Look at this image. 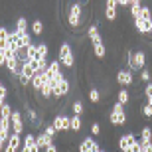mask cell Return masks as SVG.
Returning a JSON list of instances; mask_svg holds the SVG:
<instances>
[{
    "label": "cell",
    "mask_w": 152,
    "mask_h": 152,
    "mask_svg": "<svg viewBox=\"0 0 152 152\" xmlns=\"http://www.w3.org/2000/svg\"><path fill=\"white\" fill-rule=\"evenodd\" d=\"M126 63H129V69L130 71H138V69H144V63H146V56L144 51L138 50V51H126Z\"/></svg>",
    "instance_id": "1"
},
{
    "label": "cell",
    "mask_w": 152,
    "mask_h": 152,
    "mask_svg": "<svg viewBox=\"0 0 152 152\" xmlns=\"http://www.w3.org/2000/svg\"><path fill=\"white\" fill-rule=\"evenodd\" d=\"M57 59H59V63H61V65H65V67H73V65H75L73 50H71V45H69L67 42H63V44L59 45V53H57Z\"/></svg>",
    "instance_id": "2"
},
{
    "label": "cell",
    "mask_w": 152,
    "mask_h": 152,
    "mask_svg": "<svg viewBox=\"0 0 152 152\" xmlns=\"http://www.w3.org/2000/svg\"><path fill=\"white\" fill-rule=\"evenodd\" d=\"M109 121L115 124V126H124L126 124V113H124V105H121V103H115L113 105V111H111V115H109Z\"/></svg>",
    "instance_id": "3"
},
{
    "label": "cell",
    "mask_w": 152,
    "mask_h": 152,
    "mask_svg": "<svg viewBox=\"0 0 152 152\" xmlns=\"http://www.w3.org/2000/svg\"><path fill=\"white\" fill-rule=\"evenodd\" d=\"M48 77H50V83L53 85V87H57V83L63 79V73H61V63H59V59H53V61L48 63Z\"/></svg>",
    "instance_id": "4"
},
{
    "label": "cell",
    "mask_w": 152,
    "mask_h": 152,
    "mask_svg": "<svg viewBox=\"0 0 152 152\" xmlns=\"http://www.w3.org/2000/svg\"><path fill=\"white\" fill-rule=\"evenodd\" d=\"M136 142H138V140H136V136L132 134V132H126V134L118 136V150H121V152H129Z\"/></svg>",
    "instance_id": "5"
},
{
    "label": "cell",
    "mask_w": 152,
    "mask_h": 152,
    "mask_svg": "<svg viewBox=\"0 0 152 152\" xmlns=\"http://www.w3.org/2000/svg\"><path fill=\"white\" fill-rule=\"evenodd\" d=\"M36 71L32 67H30V63H24L22 69H20V75H18V81H20V85H32V79H34Z\"/></svg>",
    "instance_id": "6"
},
{
    "label": "cell",
    "mask_w": 152,
    "mask_h": 152,
    "mask_svg": "<svg viewBox=\"0 0 152 152\" xmlns=\"http://www.w3.org/2000/svg\"><path fill=\"white\" fill-rule=\"evenodd\" d=\"M67 22L71 28H77L81 24V4H73L69 8V14H67Z\"/></svg>",
    "instance_id": "7"
},
{
    "label": "cell",
    "mask_w": 152,
    "mask_h": 152,
    "mask_svg": "<svg viewBox=\"0 0 152 152\" xmlns=\"http://www.w3.org/2000/svg\"><path fill=\"white\" fill-rule=\"evenodd\" d=\"M117 81H118V85H123V87H130V85H132V81H134L132 71H130V69H118Z\"/></svg>",
    "instance_id": "8"
},
{
    "label": "cell",
    "mask_w": 152,
    "mask_h": 152,
    "mask_svg": "<svg viewBox=\"0 0 152 152\" xmlns=\"http://www.w3.org/2000/svg\"><path fill=\"white\" fill-rule=\"evenodd\" d=\"M53 126H56L57 132H65V130H71V124H69V117H65V115H57L56 118H53Z\"/></svg>",
    "instance_id": "9"
},
{
    "label": "cell",
    "mask_w": 152,
    "mask_h": 152,
    "mask_svg": "<svg viewBox=\"0 0 152 152\" xmlns=\"http://www.w3.org/2000/svg\"><path fill=\"white\" fill-rule=\"evenodd\" d=\"M48 81H50V77H48V71H45V69H44V71H36L34 79H32V87L39 93V89H42Z\"/></svg>",
    "instance_id": "10"
},
{
    "label": "cell",
    "mask_w": 152,
    "mask_h": 152,
    "mask_svg": "<svg viewBox=\"0 0 152 152\" xmlns=\"http://www.w3.org/2000/svg\"><path fill=\"white\" fill-rule=\"evenodd\" d=\"M117 0H105V18L109 22L117 20Z\"/></svg>",
    "instance_id": "11"
},
{
    "label": "cell",
    "mask_w": 152,
    "mask_h": 152,
    "mask_svg": "<svg viewBox=\"0 0 152 152\" xmlns=\"http://www.w3.org/2000/svg\"><path fill=\"white\" fill-rule=\"evenodd\" d=\"M12 132H16V134H22L24 130V118H22V113L20 111H14L12 113Z\"/></svg>",
    "instance_id": "12"
},
{
    "label": "cell",
    "mask_w": 152,
    "mask_h": 152,
    "mask_svg": "<svg viewBox=\"0 0 152 152\" xmlns=\"http://www.w3.org/2000/svg\"><path fill=\"white\" fill-rule=\"evenodd\" d=\"M134 28H136V32H140V34H152V20L136 18L134 20Z\"/></svg>",
    "instance_id": "13"
},
{
    "label": "cell",
    "mask_w": 152,
    "mask_h": 152,
    "mask_svg": "<svg viewBox=\"0 0 152 152\" xmlns=\"http://www.w3.org/2000/svg\"><path fill=\"white\" fill-rule=\"evenodd\" d=\"M97 150H101V146H99V144H97L91 136L83 138V140H81V144H79V152H97Z\"/></svg>",
    "instance_id": "14"
},
{
    "label": "cell",
    "mask_w": 152,
    "mask_h": 152,
    "mask_svg": "<svg viewBox=\"0 0 152 152\" xmlns=\"http://www.w3.org/2000/svg\"><path fill=\"white\" fill-rule=\"evenodd\" d=\"M69 89H71V83H69V79L63 77L61 81L57 83V87L53 89V97H57V99H59V97H65L69 93Z\"/></svg>",
    "instance_id": "15"
},
{
    "label": "cell",
    "mask_w": 152,
    "mask_h": 152,
    "mask_svg": "<svg viewBox=\"0 0 152 152\" xmlns=\"http://www.w3.org/2000/svg\"><path fill=\"white\" fill-rule=\"evenodd\" d=\"M8 44H10V32L6 26H0V51L2 53L8 51Z\"/></svg>",
    "instance_id": "16"
},
{
    "label": "cell",
    "mask_w": 152,
    "mask_h": 152,
    "mask_svg": "<svg viewBox=\"0 0 152 152\" xmlns=\"http://www.w3.org/2000/svg\"><path fill=\"white\" fill-rule=\"evenodd\" d=\"M87 36H89V39H91V44H93V45L103 44V38H101V34H99V28H97L95 24H91L89 28H87Z\"/></svg>",
    "instance_id": "17"
},
{
    "label": "cell",
    "mask_w": 152,
    "mask_h": 152,
    "mask_svg": "<svg viewBox=\"0 0 152 152\" xmlns=\"http://www.w3.org/2000/svg\"><path fill=\"white\" fill-rule=\"evenodd\" d=\"M6 146L12 148V150H18V148H22V134H16V132H12L8 136V140H6Z\"/></svg>",
    "instance_id": "18"
},
{
    "label": "cell",
    "mask_w": 152,
    "mask_h": 152,
    "mask_svg": "<svg viewBox=\"0 0 152 152\" xmlns=\"http://www.w3.org/2000/svg\"><path fill=\"white\" fill-rule=\"evenodd\" d=\"M51 142H53V138H51V136H48L45 132H39V134L36 136V144H38L42 150H44V148H48Z\"/></svg>",
    "instance_id": "19"
},
{
    "label": "cell",
    "mask_w": 152,
    "mask_h": 152,
    "mask_svg": "<svg viewBox=\"0 0 152 152\" xmlns=\"http://www.w3.org/2000/svg\"><path fill=\"white\" fill-rule=\"evenodd\" d=\"M12 113H14V111H12L10 103H4V105L0 107V118L6 121V123H10V121H12Z\"/></svg>",
    "instance_id": "20"
},
{
    "label": "cell",
    "mask_w": 152,
    "mask_h": 152,
    "mask_svg": "<svg viewBox=\"0 0 152 152\" xmlns=\"http://www.w3.org/2000/svg\"><path fill=\"white\" fill-rule=\"evenodd\" d=\"M69 124H71V130H73V132H79L81 126H83L81 115H73V117H69Z\"/></svg>",
    "instance_id": "21"
},
{
    "label": "cell",
    "mask_w": 152,
    "mask_h": 152,
    "mask_svg": "<svg viewBox=\"0 0 152 152\" xmlns=\"http://www.w3.org/2000/svg\"><path fill=\"white\" fill-rule=\"evenodd\" d=\"M140 144H148V142H152V126H144L140 132Z\"/></svg>",
    "instance_id": "22"
},
{
    "label": "cell",
    "mask_w": 152,
    "mask_h": 152,
    "mask_svg": "<svg viewBox=\"0 0 152 152\" xmlns=\"http://www.w3.org/2000/svg\"><path fill=\"white\" fill-rule=\"evenodd\" d=\"M53 89H56V87H53V85H51L50 81H48V83H45L44 87L39 89V95L45 97V99H50V97H53Z\"/></svg>",
    "instance_id": "23"
},
{
    "label": "cell",
    "mask_w": 152,
    "mask_h": 152,
    "mask_svg": "<svg viewBox=\"0 0 152 152\" xmlns=\"http://www.w3.org/2000/svg\"><path fill=\"white\" fill-rule=\"evenodd\" d=\"M28 61L30 59H39V51H38V44H30L28 45Z\"/></svg>",
    "instance_id": "24"
},
{
    "label": "cell",
    "mask_w": 152,
    "mask_h": 152,
    "mask_svg": "<svg viewBox=\"0 0 152 152\" xmlns=\"http://www.w3.org/2000/svg\"><path fill=\"white\" fill-rule=\"evenodd\" d=\"M93 51H95V56L99 57V59H105V56H107V48H105V44L93 45Z\"/></svg>",
    "instance_id": "25"
},
{
    "label": "cell",
    "mask_w": 152,
    "mask_h": 152,
    "mask_svg": "<svg viewBox=\"0 0 152 152\" xmlns=\"http://www.w3.org/2000/svg\"><path fill=\"white\" fill-rule=\"evenodd\" d=\"M14 30H18V32H28V20H26L24 16H20L16 20V28Z\"/></svg>",
    "instance_id": "26"
},
{
    "label": "cell",
    "mask_w": 152,
    "mask_h": 152,
    "mask_svg": "<svg viewBox=\"0 0 152 152\" xmlns=\"http://www.w3.org/2000/svg\"><path fill=\"white\" fill-rule=\"evenodd\" d=\"M117 99H118L121 105H126V103L130 101V93L126 89H121V91H118V95H117Z\"/></svg>",
    "instance_id": "27"
},
{
    "label": "cell",
    "mask_w": 152,
    "mask_h": 152,
    "mask_svg": "<svg viewBox=\"0 0 152 152\" xmlns=\"http://www.w3.org/2000/svg\"><path fill=\"white\" fill-rule=\"evenodd\" d=\"M32 34H36V36L44 34V22H42V20H36V22L32 24Z\"/></svg>",
    "instance_id": "28"
},
{
    "label": "cell",
    "mask_w": 152,
    "mask_h": 152,
    "mask_svg": "<svg viewBox=\"0 0 152 152\" xmlns=\"http://www.w3.org/2000/svg\"><path fill=\"white\" fill-rule=\"evenodd\" d=\"M87 95H89V101L95 103V105L101 101V93H99V89H95V87H93V89H89V93H87Z\"/></svg>",
    "instance_id": "29"
},
{
    "label": "cell",
    "mask_w": 152,
    "mask_h": 152,
    "mask_svg": "<svg viewBox=\"0 0 152 152\" xmlns=\"http://www.w3.org/2000/svg\"><path fill=\"white\" fill-rule=\"evenodd\" d=\"M36 144V134H26V138L22 140V146H26V148H32Z\"/></svg>",
    "instance_id": "30"
},
{
    "label": "cell",
    "mask_w": 152,
    "mask_h": 152,
    "mask_svg": "<svg viewBox=\"0 0 152 152\" xmlns=\"http://www.w3.org/2000/svg\"><path fill=\"white\" fill-rule=\"evenodd\" d=\"M38 51H39V57H48L50 48H48V44H45V42H42V44H38Z\"/></svg>",
    "instance_id": "31"
},
{
    "label": "cell",
    "mask_w": 152,
    "mask_h": 152,
    "mask_svg": "<svg viewBox=\"0 0 152 152\" xmlns=\"http://www.w3.org/2000/svg\"><path fill=\"white\" fill-rule=\"evenodd\" d=\"M6 97H8V91H6V85L0 81V107L6 103Z\"/></svg>",
    "instance_id": "32"
},
{
    "label": "cell",
    "mask_w": 152,
    "mask_h": 152,
    "mask_svg": "<svg viewBox=\"0 0 152 152\" xmlns=\"http://www.w3.org/2000/svg\"><path fill=\"white\" fill-rule=\"evenodd\" d=\"M44 132H45L48 136H51V138H56V134H57V130H56V126H53V124H45Z\"/></svg>",
    "instance_id": "33"
},
{
    "label": "cell",
    "mask_w": 152,
    "mask_h": 152,
    "mask_svg": "<svg viewBox=\"0 0 152 152\" xmlns=\"http://www.w3.org/2000/svg\"><path fill=\"white\" fill-rule=\"evenodd\" d=\"M71 109H73V115H81V113H83V103L75 101L73 105H71Z\"/></svg>",
    "instance_id": "34"
},
{
    "label": "cell",
    "mask_w": 152,
    "mask_h": 152,
    "mask_svg": "<svg viewBox=\"0 0 152 152\" xmlns=\"http://www.w3.org/2000/svg\"><path fill=\"white\" fill-rule=\"evenodd\" d=\"M142 6V4H140ZM140 6H129V8H130V16H132V18H134V20H136V18H138V16H140Z\"/></svg>",
    "instance_id": "35"
},
{
    "label": "cell",
    "mask_w": 152,
    "mask_h": 152,
    "mask_svg": "<svg viewBox=\"0 0 152 152\" xmlns=\"http://www.w3.org/2000/svg\"><path fill=\"white\" fill-rule=\"evenodd\" d=\"M142 115L150 118L152 117V105H148V103H146V105H142Z\"/></svg>",
    "instance_id": "36"
},
{
    "label": "cell",
    "mask_w": 152,
    "mask_h": 152,
    "mask_svg": "<svg viewBox=\"0 0 152 152\" xmlns=\"http://www.w3.org/2000/svg\"><path fill=\"white\" fill-rule=\"evenodd\" d=\"M91 134H93V136L101 134V124H99V123H93V124H91Z\"/></svg>",
    "instance_id": "37"
},
{
    "label": "cell",
    "mask_w": 152,
    "mask_h": 152,
    "mask_svg": "<svg viewBox=\"0 0 152 152\" xmlns=\"http://www.w3.org/2000/svg\"><path fill=\"white\" fill-rule=\"evenodd\" d=\"M140 79L142 81H150V71L148 69H140Z\"/></svg>",
    "instance_id": "38"
},
{
    "label": "cell",
    "mask_w": 152,
    "mask_h": 152,
    "mask_svg": "<svg viewBox=\"0 0 152 152\" xmlns=\"http://www.w3.org/2000/svg\"><path fill=\"white\" fill-rule=\"evenodd\" d=\"M44 150H45V152H57V146L53 144V142H51L50 146H48V148H44Z\"/></svg>",
    "instance_id": "39"
},
{
    "label": "cell",
    "mask_w": 152,
    "mask_h": 152,
    "mask_svg": "<svg viewBox=\"0 0 152 152\" xmlns=\"http://www.w3.org/2000/svg\"><path fill=\"white\" fill-rule=\"evenodd\" d=\"M134 4H136V6H140V4H142V0H129V6H134Z\"/></svg>",
    "instance_id": "40"
},
{
    "label": "cell",
    "mask_w": 152,
    "mask_h": 152,
    "mask_svg": "<svg viewBox=\"0 0 152 152\" xmlns=\"http://www.w3.org/2000/svg\"><path fill=\"white\" fill-rule=\"evenodd\" d=\"M117 4H118V0H117Z\"/></svg>",
    "instance_id": "41"
}]
</instances>
